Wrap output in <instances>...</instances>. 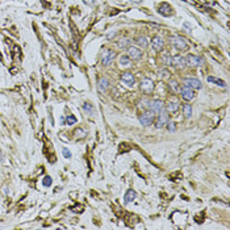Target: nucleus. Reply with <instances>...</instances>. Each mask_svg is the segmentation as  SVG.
Masks as SVG:
<instances>
[{
	"mask_svg": "<svg viewBox=\"0 0 230 230\" xmlns=\"http://www.w3.org/2000/svg\"><path fill=\"white\" fill-rule=\"evenodd\" d=\"M179 107H180V103L176 97H172L167 101L166 104V112L167 113H176L179 111Z\"/></svg>",
	"mask_w": 230,
	"mask_h": 230,
	"instance_id": "9d476101",
	"label": "nucleus"
},
{
	"mask_svg": "<svg viewBox=\"0 0 230 230\" xmlns=\"http://www.w3.org/2000/svg\"><path fill=\"white\" fill-rule=\"evenodd\" d=\"M154 120H155V113H154L153 111H150V109H149V111H145L140 116V122L143 126H150L154 122Z\"/></svg>",
	"mask_w": 230,
	"mask_h": 230,
	"instance_id": "7ed1b4c3",
	"label": "nucleus"
},
{
	"mask_svg": "<svg viewBox=\"0 0 230 230\" xmlns=\"http://www.w3.org/2000/svg\"><path fill=\"white\" fill-rule=\"evenodd\" d=\"M168 113H167L166 111H162L161 113H158V120H156V122H155V126L158 128V129H161V128H163V126H166V124L168 122Z\"/></svg>",
	"mask_w": 230,
	"mask_h": 230,
	"instance_id": "9b49d317",
	"label": "nucleus"
},
{
	"mask_svg": "<svg viewBox=\"0 0 230 230\" xmlns=\"http://www.w3.org/2000/svg\"><path fill=\"white\" fill-rule=\"evenodd\" d=\"M172 66L176 67V69H179V70L187 67V65H185V58L182 57V55H179V54H177V55H174L172 57Z\"/></svg>",
	"mask_w": 230,
	"mask_h": 230,
	"instance_id": "4468645a",
	"label": "nucleus"
},
{
	"mask_svg": "<svg viewBox=\"0 0 230 230\" xmlns=\"http://www.w3.org/2000/svg\"><path fill=\"white\" fill-rule=\"evenodd\" d=\"M184 86H187V87L191 88V90H201L203 83H201L197 78L189 76V78H185L184 79Z\"/></svg>",
	"mask_w": 230,
	"mask_h": 230,
	"instance_id": "423d86ee",
	"label": "nucleus"
},
{
	"mask_svg": "<svg viewBox=\"0 0 230 230\" xmlns=\"http://www.w3.org/2000/svg\"><path fill=\"white\" fill-rule=\"evenodd\" d=\"M142 0H130V3H141Z\"/></svg>",
	"mask_w": 230,
	"mask_h": 230,
	"instance_id": "72a5a7b5",
	"label": "nucleus"
},
{
	"mask_svg": "<svg viewBox=\"0 0 230 230\" xmlns=\"http://www.w3.org/2000/svg\"><path fill=\"white\" fill-rule=\"evenodd\" d=\"M154 88H155V84H154V82L150 79V78H143V79L141 80L140 90L142 91L145 95H150V93H153Z\"/></svg>",
	"mask_w": 230,
	"mask_h": 230,
	"instance_id": "f03ea898",
	"label": "nucleus"
},
{
	"mask_svg": "<svg viewBox=\"0 0 230 230\" xmlns=\"http://www.w3.org/2000/svg\"><path fill=\"white\" fill-rule=\"evenodd\" d=\"M201 63H203V59H201L200 57H197V55L188 54V55L185 57V65H187V66H189V67H192V69L198 67Z\"/></svg>",
	"mask_w": 230,
	"mask_h": 230,
	"instance_id": "39448f33",
	"label": "nucleus"
},
{
	"mask_svg": "<svg viewBox=\"0 0 230 230\" xmlns=\"http://www.w3.org/2000/svg\"><path fill=\"white\" fill-rule=\"evenodd\" d=\"M62 154H63V158H66V159H70V158H71V151H70L67 147H63V149H62Z\"/></svg>",
	"mask_w": 230,
	"mask_h": 230,
	"instance_id": "bb28decb",
	"label": "nucleus"
},
{
	"mask_svg": "<svg viewBox=\"0 0 230 230\" xmlns=\"http://www.w3.org/2000/svg\"><path fill=\"white\" fill-rule=\"evenodd\" d=\"M168 41L172 43V46H174L176 50H179V51L187 50V49H188L187 40H185L184 37H182V36H171V37L168 38Z\"/></svg>",
	"mask_w": 230,
	"mask_h": 230,
	"instance_id": "f257e3e1",
	"label": "nucleus"
},
{
	"mask_svg": "<svg viewBox=\"0 0 230 230\" xmlns=\"http://www.w3.org/2000/svg\"><path fill=\"white\" fill-rule=\"evenodd\" d=\"M151 48L154 49L155 51H162L163 50V48H164V40L162 37H159V36H155V37L151 40Z\"/></svg>",
	"mask_w": 230,
	"mask_h": 230,
	"instance_id": "f8f14e48",
	"label": "nucleus"
},
{
	"mask_svg": "<svg viewBox=\"0 0 230 230\" xmlns=\"http://www.w3.org/2000/svg\"><path fill=\"white\" fill-rule=\"evenodd\" d=\"M83 109H84L86 112H91V111H92V105H91L90 103H84V105H83Z\"/></svg>",
	"mask_w": 230,
	"mask_h": 230,
	"instance_id": "c756f323",
	"label": "nucleus"
},
{
	"mask_svg": "<svg viewBox=\"0 0 230 230\" xmlns=\"http://www.w3.org/2000/svg\"><path fill=\"white\" fill-rule=\"evenodd\" d=\"M108 87H109L108 79H107V78H100V79H99V82H97V88H99V91H100L101 93H105V91L108 90Z\"/></svg>",
	"mask_w": 230,
	"mask_h": 230,
	"instance_id": "6ab92c4d",
	"label": "nucleus"
},
{
	"mask_svg": "<svg viewBox=\"0 0 230 230\" xmlns=\"http://www.w3.org/2000/svg\"><path fill=\"white\" fill-rule=\"evenodd\" d=\"M4 161V155H3V153L0 151V162H3Z\"/></svg>",
	"mask_w": 230,
	"mask_h": 230,
	"instance_id": "473e14b6",
	"label": "nucleus"
},
{
	"mask_svg": "<svg viewBox=\"0 0 230 230\" xmlns=\"http://www.w3.org/2000/svg\"><path fill=\"white\" fill-rule=\"evenodd\" d=\"M168 86H170V87H171V90L174 91L175 93H179V92H180V88H182V87H180V86H179V83H177L176 80H171Z\"/></svg>",
	"mask_w": 230,
	"mask_h": 230,
	"instance_id": "b1692460",
	"label": "nucleus"
},
{
	"mask_svg": "<svg viewBox=\"0 0 230 230\" xmlns=\"http://www.w3.org/2000/svg\"><path fill=\"white\" fill-rule=\"evenodd\" d=\"M135 42H137V45L140 46V48H147V46L150 45V40H149L147 36H138V37L135 38Z\"/></svg>",
	"mask_w": 230,
	"mask_h": 230,
	"instance_id": "a211bd4d",
	"label": "nucleus"
},
{
	"mask_svg": "<svg viewBox=\"0 0 230 230\" xmlns=\"http://www.w3.org/2000/svg\"><path fill=\"white\" fill-rule=\"evenodd\" d=\"M116 33H117V32H113V33H111V34H108V36H107V38H109V40H111V38L113 37V36L116 34Z\"/></svg>",
	"mask_w": 230,
	"mask_h": 230,
	"instance_id": "2f4dec72",
	"label": "nucleus"
},
{
	"mask_svg": "<svg viewBox=\"0 0 230 230\" xmlns=\"http://www.w3.org/2000/svg\"><path fill=\"white\" fill-rule=\"evenodd\" d=\"M149 104H150V100L142 99V100L140 101V108H149Z\"/></svg>",
	"mask_w": 230,
	"mask_h": 230,
	"instance_id": "c85d7f7f",
	"label": "nucleus"
},
{
	"mask_svg": "<svg viewBox=\"0 0 230 230\" xmlns=\"http://www.w3.org/2000/svg\"><path fill=\"white\" fill-rule=\"evenodd\" d=\"M167 130H168V132H175V130H176V124H175L174 121H170L168 120V122H167Z\"/></svg>",
	"mask_w": 230,
	"mask_h": 230,
	"instance_id": "a878e982",
	"label": "nucleus"
},
{
	"mask_svg": "<svg viewBox=\"0 0 230 230\" xmlns=\"http://www.w3.org/2000/svg\"><path fill=\"white\" fill-rule=\"evenodd\" d=\"M65 121H66V124H67V125H74L75 122H76V119H75L74 116H67Z\"/></svg>",
	"mask_w": 230,
	"mask_h": 230,
	"instance_id": "cd10ccee",
	"label": "nucleus"
},
{
	"mask_svg": "<svg viewBox=\"0 0 230 230\" xmlns=\"http://www.w3.org/2000/svg\"><path fill=\"white\" fill-rule=\"evenodd\" d=\"M114 57H116V53H114L113 50L107 49V50H104L103 54H101V63H103L104 66H108V65L112 63V61L114 59Z\"/></svg>",
	"mask_w": 230,
	"mask_h": 230,
	"instance_id": "1a4fd4ad",
	"label": "nucleus"
},
{
	"mask_svg": "<svg viewBox=\"0 0 230 230\" xmlns=\"http://www.w3.org/2000/svg\"><path fill=\"white\" fill-rule=\"evenodd\" d=\"M149 108H150V111H153L155 114H158L164 109V103L162 100H159V99H154V100H150Z\"/></svg>",
	"mask_w": 230,
	"mask_h": 230,
	"instance_id": "6e6552de",
	"label": "nucleus"
},
{
	"mask_svg": "<svg viewBox=\"0 0 230 230\" xmlns=\"http://www.w3.org/2000/svg\"><path fill=\"white\" fill-rule=\"evenodd\" d=\"M206 80H208L209 83H212V84L218 86V87H226V82H225V80H222V79H219V78L208 76V78H206Z\"/></svg>",
	"mask_w": 230,
	"mask_h": 230,
	"instance_id": "aec40b11",
	"label": "nucleus"
},
{
	"mask_svg": "<svg viewBox=\"0 0 230 230\" xmlns=\"http://www.w3.org/2000/svg\"><path fill=\"white\" fill-rule=\"evenodd\" d=\"M126 55L129 57L132 61H137V59H141L143 55V51L140 46H129L126 49Z\"/></svg>",
	"mask_w": 230,
	"mask_h": 230,
	"instance_id": "20e7f679",
	"label": "nucleus"
},
{
	"mask_svg": "<svg viewBox=\"0 0 230 230\" xmlns=\"http://www.w3.org/2000/svg\"><path fill=\"white\" fill-rule=\"evenodd\" d=\"M183 114H184L185 119H191V116H192V105L188 101L183 105Z\"/></svg>",
	"mask_w": 230,
	"mask_h": 230,
	"instance_id": "412c9836",
	"label": "nucleus"
},
{
	"mask_svg": "<svg viewBox=\"0 0 230 230\" xmlns=\"http://www.w3.org/2000/svg\"><path fill=\"white\" fill-rule=\"evenodd\" d=\"M121 82L124 83L125 86L133 87V84H134V82H135V78H134V75H133L132 72H126V71H125L124 74H121Z\"/></svg>",
	"mask_w": 230,
	"mask_h": 230,
	"instance_id": "2eb2a0df",
	"label": "nucleus"
},
{
	"mask_svg": "<svg viewBox=\"0 0 230 230\" xmlns=\"http://www.w3.org/2000/svg\"><path fill=\"white\" fill-rule=\"evenodd\" d=\"M158 12L162 15V16H171L172 13H174V9H172V7L170 6V4H167V3H162V4H159V7H158Z\"/></svg>",
	"mask_w": 230,
	"mask_h": 230,
	"instance_id": "ddd939ff",
	"label": "nucleus"
},
{
	"mask_svg": "<svg viewBox=\"0 0 230 230\" xmlns=\"http://www.w3.org/2000/svg\"><path fill=\"white\" fill-rule=\"evenodd\" d=\"M162 63H163V66H171L172 65V57L168 55V54H163L161 58Z\"/></svg>",
	"mask_w": 230,
	"mask_h": 230,
	"instance_id": "5701e85b",
	"label": "nucleus"
},
{
	"mask_svg": "<svg viewBox=\"0 0 230 230\" xmlns=\"http://www.w3.org/2000/svg\"><path fill=\"white\" fill-rule=\"evenodd\" d=\"M51 183H53V179H51L50 176H45L42 179V185H43V187H50Z\"/></svg>",
	"mask_w": 230,
	"mask_h": 230,
	"instance_id": "393cba45",
	"label": "nucleus"
},
{
	"mask_svg": "<svg viewBox=\"0 0 230 230\" xmlns=\"http://www.w3.org/2000/svg\"><path fill=\"white\" fill-rule=\"evenodd\" d=\"M180 95H182L183 100L192 101L193 99H195L196 93H195V90H191V88H188L187 86H183V87L180 88Z\"/></svg>",
	"mask_w": 230,
	"mask_h": 230,
	"instance_id": "0eeeda50",
	"label": "nucleus"
},
{
	"mask_svg": "<svg viewBox=\"0 0 230 230\" xmlns=\"http://www.w3.org/2000/svg\"><path fill=\"white\" fill-rule=\"evenodd\" d=\"M117 46H119L120 49H128L129 46H132V41H130L129 38L124 37V38H121V40L117 42Z\"/></svg>",
	"mask_w": 230,
	"mask_h": 230,
	"instance_id": "4be33fe9",
	"label": "nucleus"
},
{
	"mask_svg": "<svg viewBox=\"0 0 230 230\" xmlns=\"http://www.w3.org/2000/svg\"><path fill=\"white\" fill-rule=\"evenodd\" d=\"M86 4H88V6H93L95 4V0H83Z\"/></svg>",
	"mask_w": 230,
	"mask_h": 230,
	"instance_id": "7c9ffc66",
	"label": "nucleus"
},
{
	"mask_svg": "<svg viewBox=\"0 0 230 230\" xmlns=\"http://www.w3.org/2000/svg\"><path fill=\"white\" fill-rule=\"evenodd\" d=\"M135 197H137V192H135L134 189H128L126 193H125L124 196V201L125 204H130L133 203V201L135 200Z\"/></svg>",
	"mask_w": 230,
	"mask_h": 230,
	"instance_id": "f3484780",
	"label": "nucleus"
},
{
	"mask_svg": "<svg viewBox=\"0 0 230 230\" xmlns=\"http://www.w3.org/2000/svg\"><path fill=\"white\" fill-rule=\"evenodd\" d=\"M130 66H132V59L126 54H122V55L119 57V67L126 69V67H130Z\"/></svg>",
	"mask_w": 230,
	"mask_h": 230,
	"instance_id": "dca6fc26",
	"label": "nucleus"
}]
</instances>
